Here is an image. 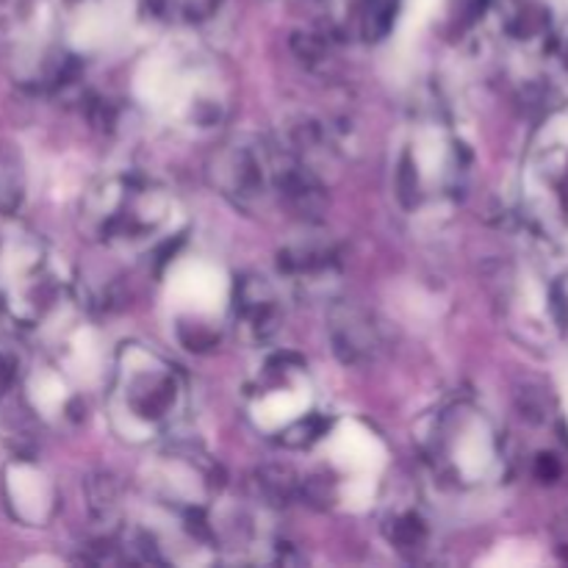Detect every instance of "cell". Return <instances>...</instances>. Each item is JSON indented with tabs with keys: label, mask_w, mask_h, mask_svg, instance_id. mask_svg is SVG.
I'll use <instances>...</instances> for the list:
<instances>
[{
	"label": "cell",
	"mask_w": 568,
	"mask_h": 568,
	"mask_svg": "<svg viewBox=\"0 0 568 568\" xmlns=\"http://www.w3.org/2000/svg\"><path fill=\"white\" fill-rule=\"evenodd\" d=\"M181 403L183 386L175 366L139 347L122 353L114 386V408L122 419H131L133 427H142L153 438L175 422Z\"/></svg>",
	"instance_id": "cell-1"
},
{
	"label": "cell",
	"mask_w": 568,
	"mask_h": 568,
	"mask_svg": "<svg viewBox=\"0 0 568 568\" xmlns=\"http://www.w3.org/2000/svg\"><path fill=\"white\" fill-rule=\"evenodd\" d=\"M333 342L344 355V361L369 358L377 347L375 325L369 316L358 308H342L333 314Z\"/></svg>",
	"instance_id": "cell-2"
},
{
	"label": "cell",
	"mask_w": 568,
	"mask_h": 568,
	"mask_svg": "<svg viewBox=\"0 0 568 568\" xmlns=\"http://www.w3.org/2000/svg\"><path fill=\"white\" fill-rule=\"evenodd\" d=\"M275 294L266 286L264 277H261V281L258 277H247V281L239 286V311H242V320L247 322V327L255 336H266V333L275 331Z\"/></svg>",
	"instance_id": "cell-3"
},
{
	"label": "cell",
	"mask_w": 568,
	"mask_h": 568,
	"mask_svg": "<svg viewBox=\"0 0 568 568\" xmlns=\"http://www.w3.org/2000/svg\"><path fill=\"white\" fill-rule=\"evenodd\" d=\"M399 0H366L364 6V31L369 39H381L392 28Z\"/></svg>",
	"instance_id": "cell-4"
},
{
	"label": "cell",
	"mask_w": 568,
	"mask_h": 568,
	"mask_svg": "<svg viewBox=\"0 0 568 568\" xmlns=\"http://www.w3.org/2000/svg\"><path fill=\"white\" fill-rule=\"evenodd\" d=\"M17 381V358L0 344V394L9 392L11 383Z\"/></svg>",
	"instance_id": "cell-5"
},
{
	"label": "cell",
	"mask_w": 568,
	"mask_h": 568,
	"mask_svg": "<svg viewBox=\"0 0 568 568\" xmlns=\"http://www.w3.org/2000/svg\"><path fill=\"white\" fill-rule=\"evenodd\" d=\"M564 61H566V67H568V42H566V50H564Z\"/></svg>",
	"instance_id": "cell-6"
}]
</instances>
